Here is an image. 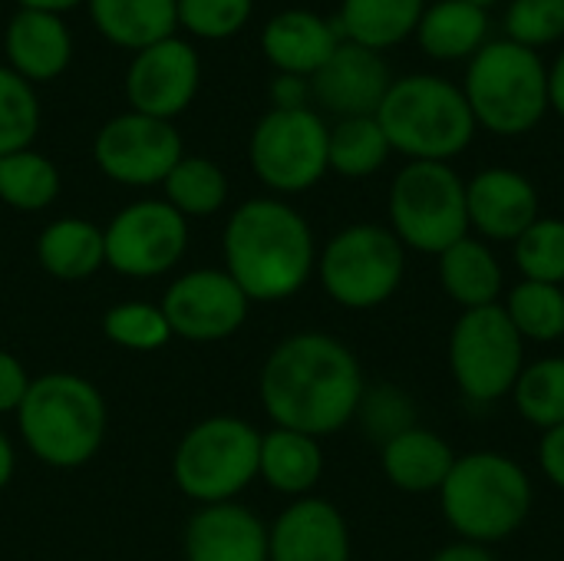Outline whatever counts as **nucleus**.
<instances>
[{"label": "nucleus", "mask_w": 564, "mask_h": 561, "mask_svg": "<svg viewBox=\"0 0 564 561\" xmlns=\"http://www.w3.org/2000/svg\"><path fill=\"white\" fill-rule=\"evenodd\" d=\"M367 380L357 354L321 331L284 337L261 367V403L274 427L334 436L357 420Z\"/></svg>", "instance_id": "1"}, {"label": "nucleus", "mask_w": 564, "mask_h": 561, "mask_svg": "<svg viewBox=\"0 0 564 561\" xmlns=\"http://www.w3.org/2000/svg\"><path fill=\"white\" fill-rule=\"evenodd\" d=\"M225 271L248 301L294 298L317 271V241L307 218L281 198H248L221 235Z\"/></svg>", "instance_id": "2"}, {"label": "nucleus", "mask_w": 564, "mask_h": 561, "mask_svg": "<svg viewBox=\"0 0 564 561\" xmlns=\"http://www.w3.org/2000/svg\"><path fill=\"white\" fill-rule=\"evenodd\" d=\"M436 496L443 519L459 542L486 549L512 539L535 503L525 466L499 450H469L456 456V466Z\"/></svg>", "instance_id": "3"}, {"label": "nucleus", "mask_w": 564, "mask_h": 561, "mask_svg": "<svg viewBox=\"0 0 564 561\" xmlns=\"http://www.w3.org/2000/svg\"><path fill=\"white\" fill-rule=\"evenodd\" d=\"M377 122L393 152L410 162H453L476 139V116L456 86L436 73H410L387 89Z\"/></svg>", "instance_id": "4"}, {"label": "nucleus", "mask_w": 564, "mask_h": 561, "mask_svg": "<svg viewBox=\"0 0 564 561\" xmlns=\"http://www.w3.org/2000/svg\"><path fill=\"white\" fill-rule=\"evenodd\" d=\"M26 450L56 470L89 463L106 440V400L79 374H43L30 380L17 410Z\"/></svg>", "instance_id": "5"}, {"label": "nucleus", "mask_w": 564, "mask_h": 561, "mask_svg": "<svg viewBox=\"0 0 564 561\" xmlns=\"http://www.w3.org/2000/svg\"><path fill=\"white\" fill-rule=\"evenodd\" d=\"M463 96L479 129L506 139L525 136L549 116V66L542 53L509 36L489 40L466 66Z\"/></svg>", "instance_id": "6"}, {"label": "nucleus", "mask_w": 564, "mask_h": 561, "mask_svg": "<svg viewBox=\"0 0 564 561\" xmlns=\"http://www.w3.org/2000/svg\"><path fill=\"white\" fill-rule=\"evenodd\" d=\"M390 231L406 251L440 258L469 235L466 182L449 162H406L387 198Z\"/></svg>", "instance_id": "7"}, {"label": "nucleus", "mask_w": 564, "mask_h": 561, "mask_svg": "<svg viewBox=\"0 0 564 561\" xmlns=\"http://www.w3.org/2000/svg\"><path fill=\"white\" fill-rule=\"evenodd\" d=\"M317 278L327 298L347 311L387 304L406 278V248L390 225L357 222L317 251Z\"/></svg>", "instance_id": "8"}, {"label": "nucleus", "mask_w": 564, "mask_h": 561, "mask_svg": "<svg viewBox=\"0 0 564 561\" xmlns=\"http://www.w3.org/2000/svg\"><path fill=\"white\" fill-rule=\"evenodd\" d=\"M258 460L261 433L248 420L208 417L182 436L172 456V479L202 506L235 503L258 479Z\"/></svg>", "instance_id": "9"}, {"label": "nucleus", "mask_w": 564, "mask_h": 561, "mask_svg": "<svg viewBox=\"0 0 564 561\" xmlns=\"http://www.w3.org/2000/svg\"><path fill=\"white\" fill-rule=\"evenodd\" d=\"M525 341L506 317L502 304L463 311L449 331L446 360L456 390L479 407L512 397L525 367Z\"/></svg>", "instance_id": "10"}, {"label": "nucleus", "mask_w": 564, "mask_h": 561, "mask_svg": "<svg viewBox=\"0 0 564 561\" xmlns=\"http://www.w3.org/2000/svg\"><path fill=\"white\" fill-rule=\"evenodd\" d=\"M330 126L311 109H271L258 119L248 162L254 175L278 195H301L314 188L327 172Z\"/></svg>", "instance_id": "11"}, {"label": "nucleus", "mask_w": 564, "mask_h": 561, "mask_svg": "<svg viewBox=\"0 0 564 561\" xmlns=\"http://www.w3.org/2000/svg\"><path fill=\"white\" fill-rule=\"evenodd\" d=\"M106 235V265L122 278H159L172 271L188 248V218L169 202L142 198L126 205Z\"/></svg>", "instance_id": "12"}, {"label": "nucleus", "mask_w": 564, "mask_h": 561, "mask_svg": "<svg viewBox=\"0 0 564 561\" xmlns=\"http://www.w3.org/2000/svg\"><path fill=\"white\" fill-rule=\"evenodd\" d=\"M185 155L172 122L142 112L112 116L93 139L96 169L119 185H159Z\"/></svg>", "instance_id": "13"}, {"label": "nucleus", "mask_w": 564, "mask_h": 561, "mask_svg": "<svg viewBox=\"0 0 564 561\" xmlns=\"http://www.w3.org/2000/svg\"><path fill=\"white\" fill-rule=\"evenodd\" d=\"M248 298L228 271L198 268L172 281L162 298V314L172 327V337L192 344H212L231 337L248 317Z\"/></svg>", "instance_id": "14"}, {"label": "nucleus", "mask_w": 564, "mask_h": 561, "mask_svg": "<svg viewBox=\"0 0 564 561\" xmlns=\"http://www.w3.org/2000/svg\"><path fill=\"white\" fill-rule=\"evenodd\" d=\"M198 83H202L198 50L182 36H169L162 43L132 53V63L126 69V99L132 112L172 122L192 106Z\"/></svg>", "instance_id": "15"}, {"label": "nucleus", "mask_w": 564, "mask_h": 561, "mask_svg": "<svg viewBox=\"0 0 564 561\" xmlns=\"http://www.w3.org/2000/svg\"><path fill=\"white\" fill-rule=\"evenodd\" d=\"M466 212L469 235L486 245H512L542 215V198L525 172L489 165L466 182Z\"/></svg>", "instance_id": "16"}, {"label": "nucleus", "mask_w": 564, "mask_h": 561, "mask_svg": "<svg viewBox=\"0 0 564 561\" xmlns=\"http://www.w3.org/2000/svg\"><path fill=\"white\" fill-rule=\"evenodd\" d=\"M390 86L393 73L383 53L350 40H340L330 60L311 76V96L337 119L377 116Z\"/></svg>", "instance_id": "17"}, {"label": "nucleus", "mask_w": 564, "mask_h": 561, "mask_svg": "<svg viewBox=\"0 0 564 561\" xmlns=\"http://www.w3.org/2000/svg\"><path fill=\"white\" fill-rule=\"evenodd\" d=\"M268 561H350L344 513L317 496L294 499L268 526Z\"/></svg>", "instance_id": "18"}, {"label": "nucleus", "mask_w": 564, "mask_h": 561, "mask_svg": "<svg viewBox=\"0 0 564 561\" xmlns=\"http://www.w3.org/2000/svg\"><path fill=\"white\" fill-rule=\"evenodd\" d=\"M188 561H268V526L238 503L202 506L185 526Z\"/></svg>", "instance_id": "19"}, {"label": "nucleus", "mask_w": 564, "mask_h": 561, "mask_svg": "<svg viewBox=\"0 0 564 561\" xmlns=\"http://www.w3.org/2000/svg\"><path fill=\"white\" fill-rule=\"evenodd\" d=\"M340 40L344 36H340L337 23H330L327 17H321L314 10L291 7V10L274 13L264 23L261 53L278 73L311 79L330 60V53L337 50Z\"/></svg>", "instance_id": "20"}, {"label": "nucleus", "mask_w": 564, "mask_h": 561, "mask_svg": "<svg viewBox=\"0 0 564 561\" xmlns=\"http://www.w3.org/2000/svg\"><path fill=\"white\" fill-rule=\"evenodd\" d=\"M3 53L7 66L26 83H50L73 60V33L59 13L17 10L3 30Z\"/></svg>", "instance_id": "21"}, {"label": "nucleus", "mask_w": 564, "mask_h": 561, "mask_svg": "<svg viewBox=\"0 0 564 561\" xmlns=\"http://www.w3.org/2000/svg\"><path fill=\"white\" fill-rule=\"evenodd\" d=\"M456 456L459 453L449 446L446 436L416 423L380 446V470L393 489L410 496H430L443 489L446 476L456 466Z\"/></svg>", "instance_id": "22"}, {"label": "nucleus", "mask_w": 564, "mask_h": 561, "mask_svg": "<svg viewBox=\"0 0 564 561\" xmlns=\"http://www.w3.org/2000/svg\"><path fill=\"white\" fill-rule=\"evenodd\" d=\"M440 284L459 311H476V308H492L502 304L506 294V271L492 245H486L476 235H466L463 241L449 245L436 258Z\"/></svg>", "instance_id": "23"}, {"label": "nucleus", "mask_w": 564, "mask_h": 561, "mask_svg": "<svg viewBox=\"0 0 564 561\" xmlns=\"http://www.w3.org/2000/svg\"><path fill=\"white\" fill-rule=\"evenodd\" d=\"M93 26L119 50L139 53L175 36L178 0H86Z\"/></svg>", "instance_id": "24"}, {"label": "nucleus", "mask_w": 564, "mask_h": 561, "mask_svg": "<svg viewBox=\"0 0 564 561\" xmlns=\"http://www.w3.org/2000/svg\"><path fill=\"white\" fill-rule=\"evenodd\" d=\"M489 10L466 0H436L423 10L416 40L420 50L440 63L473 60L489 43Z\"/></svg>", "instance_id": "25"}, {"label": "nucleus", "mask_w": 564, "mask_h": 561, "mask_svg": "<svg viewBox=\"0 0 564 561\" xmlns=\"http://www.w3.org/2000/svg\"><path fill=\"white\" fill-rule=\"evenodd\" d=\"M258 476L281 496L304 499L324 476V453L321 440L294 430L274 427L261 436V460Z\"/></svg>", "instance_id": "26"}, {"label": "nucleus", "mask_w": 564, "mask_h": 561, "mask_svg": "<svg viewBox=\"0 0 564 561\" xmlns=\"http://www.w3.org/2000/svg\"><path fill=\"white\" fill-rule=\"evenodd\" d=\"M36 261L59 281L93 278L106 265V235L86 218H56L36 238Z\"/></svg>", "instance_id": "27"}, {"label": "nucleus", "mask_w": 564, "mask_h": 561, "mask_svg": "<svg viewBox=\"0 0 564 561\" xmlns=\"http://www.w3.org/2000/svg\"><path fill=\"white\" fill-rule=\"evenodd\" d=\"M423 10L426 0H340L334 23L344 40L383 53L416 33Z\"/></svg>", "instance_id": "28"}, {"label": "nucleus", "mask_w": 564, "mask_h": 561, "mask_svg": "<svg viewBox=\"0 0 564 561\" xmlns=\"http://www.w3.org/2000/svg\"><path fill=\"white\" fill-rule=\"evenodd\" d=\"M502 311L525 344L564 341V288L542 281H519L506 288Z\"/></svg>", "instance_id": "29"}, {"label": "nucleus", "mask_w": 564, "mask_h": 561, "mask_svg": "<svg viewBox=\"0 0 564 561\" xmlns=\"http://www.w3.org/2000/svg\"><path fill=\"white\" fill-rule=\"evenodd\" d=\"M390 142L377 122V116H354V119H337L330 126V142H327V165L330 172L344 179H370L377 175L387 159H390Z\"/></svg>", "instance_id": "30"}, {"label": "nucleus", "mask_w": 564, "mask_h": 561, "mask_svg": "<svg viewBox=\"0 0 564 561\" xmlns=\"http://www.w3.org/2000/svg\"><path fill=\"white\" fill-rule=\"evenodd\" d=\"M165 202L182 218H208L228 202V175L205 155H182L165 175Z\"/></svg>", "instance_id": "31"}, {"label": "nucleus", "mask_w": 564, "mask_h": 561, "mask_svg": "<svg viewBox=\"0 0 564 561\" xmlns=\"http://www.w3.org/2000/svg\"><path fill=\"white\" fill-rule=\"evenodd\" d=\"M512 403L519 417L539 433L564 427V354H549L525 364L512 387Z\"/></svg>", "instance_id": "32"}, {"label": "nucleus", "mask_w": 564, "mask_h": 561, "mask_svg": "<svg viewBox=\"0 0 564 561\" xmlns=\"http://www.w3.org/2000/svg\"><path fill=\"white\" fill-rule=\"evenodd\" d=\"M59 195V172L56 165L36 152L20 149L0 155V202L17 212H43Z\"/></svg>", "instance_id": "33"}, {"label": "nucleus", "mask_w": 564, "mask_h": 561, "mask_svg": "<svg viewBox=\"0 0 564 561\" xmlns=\"http://www.w3.org/2000/svg\"><path fill=\"white\" fill-rule=\"evenodd\" d=\"M512 261L525 281L564 288V218L539 215L512 241Z\"/></svg>", "instance_id": "34"}, {"label": "nucleus", "mask_w": 564, "mask_h": 561, "mask_svg": "<svg viewBox=\"0 0 564 561\" xmlns=\"http://www.w3.org/2000/svg\"><path fill=\"white\" fill-rule=\"evenodd\" d=\"M40 132V99L10 66H0V155L30 149Z\"/></svg>", "instance_id": "35"}, {"label": "nucleus", "mask_w": 564, "mask_h": 561, "mask_svg": "<svg viewBox=\"0 0 564 561\" xmlns=\"http://www.w3.org/2000/svg\"><path fill=\"white\" fill-rule=\"evenodd\" d=\"M102 334L126 350H162L172 341V327L162 314V308L145 304V301H126L106 311L102 317Z\"/></svg>", "instance_id": "36"}, {"label": "nucleus", "mask_w": 564, "mask_h": 561, "mask_svg": "<svg viewBox=\"0 0 564 561\" xmlns=\"http://www.w3.org/2000/svg\"><path fill=\"white\" fill-rule=\"evenodd\" d=\"M506 36L529 50L564 40V0H512L506 7Z\"/></svg>", "instance_id": "37"}, {"label": "nucleus", "mask_w": 564, "mask_h": 561, "mask_svg": "<svg viewBox=\"0 0 564 561\" xmlns=\"http://www.w3.org/2000/svg\"><path fill=\"white\" fill-rule=\"evenodd\" d=\"M364 430L370 440H377L380 446L393 436H400L403 430L416 427V407L413 397L393 384H380V387H367L360 410H357Z\"/></svg>", "instance_id": "38"}, {"label": "nucleus", "mask_w": 564, "mask_h": 561, "mask_svg": "<svg viewBox=\"0 0 564 561\" xmlns=\"http://www.w3.org/2000/svg\"><path fill=\"white\" fill-rule=\"evenodd\" d=\"M254 0H178V26L198 40H228L251 20Z\"/></svg>", "instance_id": "39"}, {"label": "nucleus", "mask_w": 564, "mask_h": 561, "mask_svg": "<svg viewBox=\"0 0 564 561\" xmlns=\"http://www.w3.org/2000/svg\"><path fill=\"white\" fill-rule=\"evenodd\" d=\"M26 387H30L26 367L13 354L0 350V413H17L26 397Z\"/></svg>", "instance_id": "40"}, {"label": "nucleus", "mask_w": 564, "mask_h": 561, "mask_svg": "<svg viewBox=\"0 0 564 561\" xmlns=\"http://www.w3.org/2000/svg\"><path fill=\"white\" fill-rule=\"evenodd\" d=\"M539 470L558 493H564V427L542 433V440H539Z\"/></svg>", "instance_id": "41"}, {"label": "nucleus", "mask_w": 564, "mask_h": 561, "mask_svg": "<svg viewBox=\"0 0 564 561\" xmlns=\"http://www.w3.org/2000/svg\"><path fill=\"white\" fill-rule=\"evenodd\" d=\"M311 96V79L304 76H291V73H278L271 79V109H304Z\"/></svg>", "instance_id": "42"}, {"label": "nucleus", "mask_w": 564, "mask_h": 561, "mask_svg": "<svg viewBox=\"0 0 564 561\" xmlns=\"http://www.w3.org/2000/svg\"><path fill=\"white\" fill-rule=\"evenodd\" d=\"M430 561H496L492 549L486 546H473V542H453V546H443L440 552H433Z\"/></svg>", "instance_id": "43"}, {"label": "nucleus", "mask_w": 564, "mask_h": 561, "mask_svg": "<svg viewBox=\"0 0 564 561\" xmlns=\"http://www.w3.org/2000/svg\"><path fill=\"white\" fill-rule=\"evenodd\" d=\"M549 109H555L564 119V46L549 66Z\"/></svg>", "instance_id": "44"}, {"label": "nucleus", "mask_w": 564, "mask_h": 561, "mask_svg": "<svg viewBox=\"0 0 564 561\" xmlns=\"http://www.w3.org/2000/svg\"><path fill=\"white\" fill-rule=\"evenodd\" d=\"M20 3V10H43V13H66V10H73V7H79V3H86V0H17Z\"/></svg>", "instance_id": "45"}, {"label": "nucleus", "mask_w": 564, "mask_h": 561, "mask_svg": "<svg viewBox=\"0 0 564 561\" xmlns=\"http://www.w3.org/2000/svg\"><path fill=\"white\" fill-rule=\"evenodd\" d=\"M13 466H17V456H13V446L7 440V433L0 430V489L13 479Z\"/></svg>", "instance_id": "46"}, {"label": "nucleus", "mask_w": 564, "mask_h": 561, "mask_svg": "<svg viewBox=\"0 0 564 561\" xmlns=\"http://www.w3.org/2000/svg\"><path fill=\"white\" fill-rule=\"evenodd\" d=\"M466 3H476V7H482V10H489V7L499 3V0H466Z\"/></svg>", "instance_id": "47"}]
</instances>
